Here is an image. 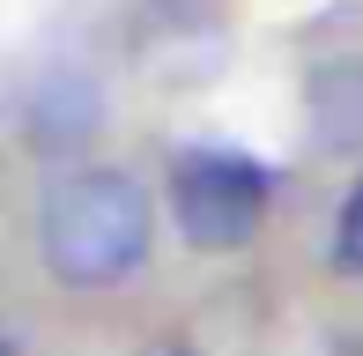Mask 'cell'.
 Returning <instances> with one entry per match:
<instances>
[{
  "mask_svg": "<svg viewBox=\"0 0 363 356\" xmlns=\"http://www.w3.org/2000/svg\"><path fill=\"white\" fill-rule=\"evenodd\" d=\"M304 126L326 156H349L363 149V60L341 52V60H319L304 74Z\"/></svg>",
  "mask_w": 363,
  "mask_h": 356,
  "instance_id": "obj_3",
  "label": "cell"
},
{
  "mask_svg": "<svg viewBox=\"0 0 363 356\" xmlns=\"http://www.w3.org/2000/svg\"><path fill=\"white\" fill-rule=\"evenodd\" d=\"M267 171L238 149H186L171 164V216L186 230V245L201 252H238L252 245V230L267 223Z\"/></svg>",
  "mask_w": 363,
  "mask_h": 356,
  "instance_id": "obj_2",
  "label": "cell"
},
{
  "mask_svg": "<svg viewBox=\"0 0 363 356\" xmlns=\"http://www.w3.org/2000/svg\"><path fill=\"white\" fill-rule=\"evenodd\" d=\"M334 267L363 282V178L349 186V201H341V223H334Z\"/></svg>",
  "mask_w": 363,
  "mask_h": 356,
  "instance_id": "obj_5",
  "label": "cell"
},
{
  "mask_svg": "<svg viewBox=\"0 0 363 356\" xmlns=\"http://www.w3.org/2000/svg\"><path fill=\"white\" fill-rule=\"evenodd\" d=\"M148 230H156V208L126 171H67L38 208V252L74 289H104L134 274L148 260Z\"/></svg>",
  "mask_w": 363,
  "mask_h": 356,
  "instance_id": "obj_1",
  "label": "cell"
},
{
  "mask_svg": "<svg viewBox=\"0 0 363 356\" xmlns=\"http://www.w3.org/2000/svg\"><path fill=\"white\" fill-rule=\"evenodd\" d=\"M0 356H15V342H8V334H0Z\"/></svg>",
  "mask_w": 363,
  "mask_h": 356,
  "instance_id": "obj_6",
  "label": "cell"
},
{
  "mask_svg": "<svg viewBox=\"0 0 363 356\" xmlns=\"http://www.w3.org/2000/svg\"><path fill=\"white\" fill-rule=\"evenodd\" d=\"M89 126H96L89 82H67V74H60L52 89H38V126H30V134H38V149H74Z\"/></svg>",
  "mask_w": 363,
  "mask_h": 356,
  "instance_id": "obj_4",
  "label": "cell"
}]
</instances>
